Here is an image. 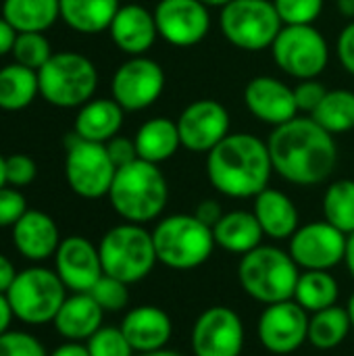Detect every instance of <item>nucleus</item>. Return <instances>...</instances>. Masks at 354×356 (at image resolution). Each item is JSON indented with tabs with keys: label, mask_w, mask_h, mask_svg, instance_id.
Masks as SVG:
<instances>
[{
	"label": "nucleus",
	"mask_w": 354,
	"mask_h": 356,
	"mask_svg": "<svg viewBox=\"0 0 354 356\" xmlns=\"http://www.w3.org/2000/svg\"><path fill=\"white\" fill-rule=\"evenodd\" d=\"M309 317L311 315L296 300H284L265 307L257 323L261 346L277 356L296 353L307 342Z\"/></svg>",
	"instance_id": "obj_15"
},
{
	"label": "nucleus",
	"mask_w": 354,
	"mask_h": 356,
	"mask_svg": "<svg viewBox=\"0 0 354 356\" xmlns=\"http://www.w3.org/2000/svg\"><path fill=\"white\" fill-rule=\"evenodd\" d=\"M104 275L125 282L127 286L146 280L159 263L152 232L138 223L111 227L98 242Z\"/></svg>",
	"instance_id": "obj_6"
},
{
	"label": "nucleus",
	"mask_w": 354,
	"mask_h": 356,
	"mask_svg": "<svg viewBox=\"0 0 354 356\" xmlns=\"http://www.w3.org/2000/svg\"><path fill=\"white\" fill-rule=\"evenodd\" d=\"M202 4H207L209 8H223V6H227L230 2H234V0H200Z\"/></svg>",
	"instance_id": "obj_53"
},
{
	"label": "nucleus",
	"mask_w": 354,
	"mask_h": 356,
	"mask_svg": "<svg viewBox=\"0 0 354 356\" xmlns=\"http://www.w3.org/2000/svg\"><path fill=\"white\" fill-rule=\"evenodd\" d=\"M90 356H136L121 327L102 325L90 340H86Z\"/></svg>",
	"instance_id": "obj_37"
},
{
	"label": "nucleus",
	"mask_w": 354,
	"mask_h": 356,
	"mask_svg": "<svg viewBox=\"0 0 354 356\" xmlns=\"http://www.w3.org/2000/svg\"><path fill=\"white\" fill-rule=\"evenodd\" d=\"M104 313H119L129 305V286L111 275H102L88 292Z\"/></svg>",
	"instance_id": "obj_36"
},
{
	"label": "nucleus",
	"mask_w": 354,
	"mask_h": 356,
	"mask_svg": "<svg viewBox=\"0 0 354 356\" xmlns=\"http://www.w3.org/2000/svg\"><path fill=\"white\" fill-rule=\"evenodd\" d=\"M346 244L348 236L323 219L300 225L288 242V252L303 271H332L344 263Z\"/></svg>",
	"instance_id": "obj_13"
},
{
	"label": "nucleus",
	"mask_w": 354,
	"mask_h": 356,
	"mask_svg": "<svg viewBox=\"0 0 354 356\" xmlns=\"http://www.w3.org/2000/svg\"><path fill=\"white\" fill-rule=\"evenodd\" d=\"M134 142H136L138 159L154 165L169 161L182 148L177 123L167 117H152L144 121L138 127Z\"/></svg>",
	"instance_id": "obj_27"
},
{
	"label": "nucleus",
	"mask_w": 354,
	"mask_h": 356,
	"mask_svg": "<svg viewBox=\"0 0 354 356\" xmlns=\"http://www.w3.org/2000/svg\"><path fill=\"white\" fill-rule=\"evenodd\" d=\"M182 146L194 154H209L221 140L230 136V113L213 98L190 102L177 117Z\"/></svg>",
	"instance_id": "obj_16"
},
{
	"label": "nucleus",
	"mask_w": 354,
	"mask_h": 356,
	"mask_svg": "<svg viewBox=\"0 0 354 356\" xmlns=\"http://www.w3.org/2000/svg\"><path fill=\"white\" fill-rule=\"evenodd\" d=\"M152 242L159 263L173 271L202 267L217 246L213 227L204 225L194 213H177L161 219L152 229Z\"/></svg>",
	"instance_id": "obj_5"
},
{
	"label": "nucleus",
	"mask_w": 354,
	"mask_h": 356,
	"mask_svg": "<svg viewBox=\"0 0 354 356\" xmlns=\"http://www.w3.org/2000/svg\"><path fill=\"white\" fill-rule=\"evenodd\" d=\"M344 263H346V267H348L351 275L354 277V234L348 236V244H346V259H344Z\"/></svg>",
	"instance_id": "obj_51"
},
{
	"label": "nucleus",
	"mask_w": 354,
	"mask_h": 356,
	"mask_svg": "<svg viewBox=\"0 0 354 356\" xmlns=\"http://www.w3.org/2000/svg\"><path fill=\"white\" fill-rule=\"evenodd\" d=\"M219 25L225 40L246 52L271 48L284 27L273 0H234L221 8Z\"/></svg>",
	"instance_id": "obj_9"
},
{
	"label": "nucleus",
	"mask_w": 354,
	"mask_h": 356,
	"mask_svg": "<svg viewBox=\"0 0 354 356\" xmlns=\"http://www.w3.org/2000/svg\"><path fill=\"white\" fill-rule=\"evenodd\" d=\"M215 244L232 254H248L263 244V229L252 211H230L223 213L219 223L213 227Z\"/></svg>",
	"instance_id": "obj_26"
},
{
	"label": "nucleus",
	"mask_w": 354,
	"mask_h": 356,
	"mask_svg": "<svg viewBox=\"0 0 354 356\" xmlns=\"http://www.w3.org/2000/svg\"><path fill=\"white\" fill-rule=\"evenodd\" d=\"M6 186V156L0 154V188Z\"/></svg>",
	"instance_id": "obj_54"
},
{
	"label": "nucleus",
	"mask_w": 354,
	"mask_h": 356,
	"mask_svg": "<svg viewBox=\"0 0 354 356\" xmlns=\"http://www.w3.org/2000/svg\"><path fill=\"white\" fill-rule=\"evenodd\" d=\"M252 213L263 234L271 240H290L300 227V215L294 200L275 188H265L255 196Z\"/></svg>",
	"instance_id": "obj_24"
},
{
	"label": "nucleus",
	"mask_w": 354,
	"mask_h": 356,
	"mask_svg": "<svg viewBox=\"0 0 354 356\" xmlns=\"http://www.w3.org/2000/svg\"><path fill=\"white\" fill-rule=\"evenodd\" d=\"M277 69L298 81L317 79L330 63V46L315 25H284L271 44Z\"/></svg>",
	"instance_id": "obj_10"
},
{
	"label": "nucleus",
	"mask_w": 354,
	"mask_h": 356,
	"mask_svg": "<svg viewBox=\"0 0 354 356\" xmlns=\"http://www.w3.org/2000/svg\"><path fill=\"white\" fill-rule=\"evenodd\" d=\"M106 150H108V156L111 161L115 163V167H125L129 163H134L138 159V150H136V142L129 140V138H123V136H115L113 140H108L106 144Z\"/></svg>",
	"instance_id": "obj_43"
},
{
	"label": "nucleus",
	"mask_w": 354,
	"mask_h": 356,
	"mask_svg": "<svg viewBox=\"0 0 354 356\" xmlns=\"http://www.w3.org/2000/svg\"><path fill=\"white\" fill-rule=\"evenodd\" d=\"M351 330H353V321L348 311L334 305L309 317L307 342L317 350H334L348 338Z\"/></svg>",
	"instance_id": "obj_31"
},
{
	"label": "nucleus",
	"mask_w": 354,
	"mask_h": 356,
	"mask_svg": "<svg viewBox=\"0 0 354 356\" xmlns=\"http://www.w3.org/2000/svg\"><path fill=\"white\" fill-rule=\"evenodd\" d=\"M17 277V269L6 254L0 252V294H6Z\"/></svg>",
	"instance_id": "obj_47"
},
{
	"label": "nucleus",
	"mask_w": 354,
	"mask_h": 356,
	"mask_svg": "<svg viewBox=\"0 0 354 356\" xmlns=\"http://www.w3.org/2000/svg\"><path fill=\"white\" fill-rule=\"evenodd\" d=\"M244 340V323L234 309L209 307L192 325L190 346L194 356H240Z\"/></svg>",
	"instance_id": "obj_14"
},
{
	"label": "nucleus",
	"mask_w": 354,
	"mask_h": 356,
	"mask_svg": "<svg viewBox=\"0 0 354 356\" xmlns=\"http://www.w3.org/2000/svg\"><path fill=\"white\" fill-rule=\"evenodd\" d=\"M325 94H328V88L319 79H303V81H298V86L294 88V98H296L298 113L311 115L319 106V102L325 98Z\"/></svg>",
	"instance_id": "obj_42"
},
{
	"label": "nucleus",
	"mask_w": 354,
	"mask_h": 356,
	"mask_svg": "<svg viewBox=\"0 0 354 356\" xmlns=\"http://www.w3.org/2000/svg\"><path fill=\"white\" fill-rule=\"evenodd\" d=\"M27 213V200L19 188H0V227H13Z\"/></svg>",
	"instance_id": "obj_41"
},
{
	"label": "nucleus",
	"mask_w": 354,
	"mask_h": 356,
	"mask_svg": "<svg viewBox=\"0 0 354 356\" xmlns=\"http://www.w3.org/2000/svg\"><path fill=\"white\" fill-rule=\"evenodd\" d=\"M165 69L156 60L148 58L146 54L129 56L113 75L111 98L117 100L125 113L144 111L161 98L165 92Z\"/></svg>",
	"instance_id": "obj_12"
},
{
	"label": "nucleus",
	"mask_w": 354,
	"mask_h": 356,
	"mask_svg": "<svg viewBox=\"0 0 354 356\" xmlns=\"http://www.w3.org/2000/svg\"><path fill=\"white\" fill-rule=\"evenodd\" d=\"M125 111L113 98H92L83 106H79L73 131L90 142L106 144L115 136H119L123 127Z\"/></svg>",
	"instance_id": "obj_25"
},
{
	"label": "nucleus",
	"mask_w": 354,
	"mask_h": 356,
	"mask_svg": "<svg viewBox=\"0 0 354 356\" xmlns=\"http://www.w3.org/2000/svg\"><path fill=\"white\" fill-rule=\"evenodd\" d=\"M119 0H61V19L77 33H100L111 27Z\"/></svg>",
	"instance_id": "obj_28"
},
{
	"label": "nucleus",
	"mask_w": 354,
	"mask_h": 356,
	"mask_svg": "<svg viewBox=\"0 0 354 356\" xmlns=\"http://www.w3.org/2000/svg\"><path fill=\"white\" fill-rule=\"evenodd\" d=\"M40 94L38 71L19 63L0 69V108L15 113L27 108Z\"/></svg>",
	"instance_id": "obj_30"
},
{
	"label": "nucleus",
	"mask_w": 354,
	"mask_h": 356,
	"mask_svg": "<svg viewBox=\"0 0 354 356\" xmlns=\"http://www.w3.org/2000/svg\"><path fill=\"white\" fill-rule=\"evenodd\" d=\"M244 104L255 119L280 127L298 117L294 88L271 75H257L244 88Z\"/></svg>",
	"instance_id": "obj_19"
},
{
	"label": "nucleus",
	"mask_w": 354,
	"mask_h": 356,
	"mask_svg": "<svg viewBox=\"0 0 354 356\" xmlns=\"http://www.w3.org/2000/svg\"><path fill=\"white\" fill-rule=\"evenodd\" d=\"M119 327L136 355L167 348L173 336V321L169 313L154 305H142L127 311Z\"/></svg>",
	"instance_id": "obj_20"
},
{
	"label": "nucleus",
	"mask_w": 354,
	"mask_h": 356,
	"mask_svg": "<svg viewBox=\"0 0 354 356\" xmlns=\"http://www.w3.org/2000/svg\"><path fill=\"white\" fill-rule=\"evenodd\" d=\"M48 356H90L86 342H65Z\"/></svg>",
	"instance_id": "obj_48"
},
{
	"label": "nucleus",
	"mask_w": 354,
	"mask_h": 356,
	"mask_svg": "<svg viewBox=\"0 0 354 356\" xmlns=\"http://www.w3.org/2000/svg\"><path fill=\"white\" fill-rule=\"evenodd\" d=\"M104 311L88 292H73L65 298L52 325L67 342H86L102 327Z\"/></svg>",
	"instance_id": "obj_23"
},
{
	"label": "nucleus",
	"mask_w": 354,
	"mask_h": 356,
	"mask_svg": "<svg viewBox=\"0 0 354 356\" xmlns=\"http://www.w3.org/2000/svg\"><path fill=\"white\" fill-rule=\"evenodd\" d=\"M298 277L300 267L294 263L288 250L277 246L261 244L244 254L238 263L240 288L246 292V296L265 307L292 300Z\"/></svg>",
	"instance_id": "obj_4"
},
{
	"label": "nucleus",
	"mask_w": 354,
	"mask_h": 356,
	"mask_svg": "<svg viewBox=\"0 0 354 356\" xmlns=\"http://www.w3.org/2000/svg\"><path fill=\"white\" fill-rule=\"evenodd\" d=\"M332 136L354 129V92L353 90H328L319 106L309 115Z\"/></svg>",
	"instance_id": "obj_33"
},
{
	"label": "nucleus",
	"mask_w": 354,
	"mask_h": 356,
	"mask_svg": "<svg viewBox=\"0 0 354 356\" xmlns=\"http://www.w3.org/2000/svg\"><path fill=\"white\" fill-rule=\"evenodd\" d=\"M136 356H186L177 350H171V348H161V350H154V353H144V355H136Z\"/></svg>",
	"instance_id": "obj_52"
},
{
	"label": "nucleus",
	"mask_w": 354,
	"mask_h": 356,
	"mask_svg": "<svg viewBox=\"0 0 354 356\" xmlns=\"http://www.w3.org/2000/svg\"><path fill=\"white\" fill-rule=\"evenodd\" d=\"M52 259L54 271L69 292H90L104 275L98 246L83 236L63 238Z\"/></svg>",
	"instance_id": "obj_18"
},
{
	"label": "nucleus",
	"mask_w": 354,
	"mask_h": 356,
	"mask_svg": "<svg viewBox=\"0 0 354 356\" xmlns=\"http://www.w3.org/2000/svg\"><path fill=\"white\" fill-rule=\"evenodd\" d=\"M10 229L17 252L31 263H40L54 257L61 244L56 221L48 213L38 209H27V213Z\"/></svg>",
	"instance_id": "obj_22"
},
{
	"label": "nucleus",
	"mask_w": 354,
	"mask_h": 356,
	"mask_svg": "<svg viewBox=\"0 0 354 356\" xmlns=\"http://www.w3.org/2000/svg\"><path fill=\"white\" fill-rule=\"evenodd\" d=\"M154 21L159 38L177 48H192L211 31L209 6L200 0H159Z\"/></svg>",
	"instance_id": "obj_17"
},
{
	"label": "nucleus",
	"mask_w": 354,
	"mask_h": 356,
	"mask_svg": "<svg viewBox=\"0 0 354 356\" xmlns=\"http://www.w3.org/2000/svg\"><path fill=\"white\" fill-rule=\"evenodd\" d=\"M40 96L56 108H79L98 88L96 65L79 52H54L38 71Z\"/></svg>",
	"instance_id": "obj_7"
},
{
	"label": "nucleus",
	"mask_w": 354,
	"mask_h": 356,
	"mask_svg": "<svg viewBox=\"0 0 354 356\" xmlns=\"http://www.w3.org/2000/svg\"><path fill=\"white\" fill-rule=\"evenodd\" d=\"M15 40H17V29L4 17H0V56H6L13 52Z\"/></svg>",
	"instance_id": "obj_46"
},
{
	"label": "nucleus",
	"mask_w": 354,
	"mask_h": 356,
	"mask_svg": "<svg viewBox=\"0 0 354 356\" xmlns=\"http://www.w3.org/2000/svg\"><path fill=\"white\" fill-rule=\"evenodd\" d=\"M338 2V10L344 19L354 21V0H336Z\"/></svg>",
	"instance_id": "obj_50"
},
{
	"label": "nucleus",
	"mask_w": 354,
	"mask_h": 356,
	"mask_svg": "<svg viewBox=\"0 0 354 356\" xmlns=\"http://www.w3.org/2000/svg\"><path fill=\"white\" fill-rule=\"evenodd\" d=\"M273 4L284 25H313L325 0H273Z\"/></svg>",
	"instance_id": "obj_38"
},
{
	"label": "nucleus",
	"mask_w": 354,
	"mask_h": 356,
	"mask_svg": "<svg viewBox=\"0 0 354 356\" xmlns=\"http://www.w3.org/2000/svg\"><path fill=\"white\" fill-rule=\"evenodd\" d=\"M273 173L267 142L252 134H230L207 154V177L227 198H255Z\"/></svg>",
	"instance_id": "obj_2"
},
{
	"label": "nucleus",
	"mask_w": 354,
	"mask_h": 356,
	"mask_svg": "<svg viewBox=\"0 0 354 356\" xmlns=\"http://www.w3.org/2000/svg\"><path fill=\"white\" fill-rule=\"evenodd\" d=\"M194 215H196L204 225L215 227V225L219 223V219L223 217V207H221L217 200L207 198V200H202V202H198V204H196Z\"/></svg>",
	"instance_id": "obj_45"
},
{
	"label": "nucleus",
	"mask_w": 354,
	"mask_h": 356,
	"mask_svg": "<svg viewBox=\"0 0 354 356\" xmlns=\"http://www.w3.org/2000/svg\"><path fill=\"white\" fill-rule=\"evenodd\" d=\"M17 33H44L61 19V0H4L2 15Z\"/></svg>",
	"instance_id": "obj_29"
},
{
	"label": "nucleus",
	"mask_w": 354,
	"mask_h": 356,
	"mask_svg": "<svg viewBox=\"0 0 354 356\" xmlns=\"http://www.w3.org/2000/svg\"><path fill=\"white\" fill-rule=\"evenodd\" d=\"M13 319H15V313L10 309V302H8L6 294H0V336L10 330Z\"/></svg>",
	"instance_id": "obj_49"
},
{
	"label": "nucleus",
	"mask_w": 354,
	"mask_h": 356,
	"mask_svg": "<svg viewBox=\"0 0 354 356\" xmlns=\"http://www.w3.org/2000/svg\"><path fill=\"white\" fill-rule=\"evenodd\" d=\"M267 146L273 171L292 186H319L338 165L336 138L311 117H296L273 127Z\"/></svg>",
	"instance_id": "obj_1"
},
{
	"label": "nucleus",
	"mask_w": 354,
	"mask_h": 356,
	"mask_svg": "<svg viewBox=\"0 0 354 356\" xmlns=\"http://www.w3.org/2000/svg\"><path fill=\"white\" fill-rule=\"evenodd\" d=\"M15 319L27 325L52 323L67 298V288L48 267H27L17 271L13 286L6 292Z\"/></svg>",
	"instance_id": "obj_8"
},
{
	"label": "nucleus",
	"mask_w": 354,
	"mask_h": 356,
	"mask_svg": "<svg viewBox=\"0 0 354 356\" xmlns=\"http://www.w3.org/2000/svg\"><path fill=\"white\" fill-rule=\"evenodd\" d=\"M346 311H348V315H351V321H353V330H354V292H353V296L348 298Z\"/></svg>",
	"instance_id": "obj_55"
},
{
	"label": "nucleus",
	"mask_w": 354,
	"mask_h": 356,
	"mask_svg": "<svg viewBox=\"0 0 354 356\" xmlns=\"http://www.w3.org/2000/svg\"><path fill=\"white\" fill-rule=\"evenodd\" d=\"M10 54H13L15 63L29 67L33 71H40L54 52H52L50 42L44 33L25 31V33H17V40H15Z\"/></svg>",
	"instance_id": "obj_35"
},
{
	"label": "nucleus",
	"mask_w": 354,
	"mask_h": 356,
	"mask_svg": "<svg viewBox=\"0 0 354 356\" xmlns=\"http://www.w3.org/2000/svg\"><path fill=\"white\" fill-rule=\"evenodd\" d=\"M108 31L113 44L129 56L146 54L159 38L154 13H150L142 4L119 6Z\"/></svg>",
	"instance_id": "obj_21"
},
{
	"label": "nucleus",
	"mask_w": 354,
	"mask_h": 356,
	"mask_svg": "<svg viewBox=\"0 0 354 356\" xmlns=\"http://www.w3.org/2000/svg\"><path fill=\"white\" fill-rule=\"evenodd\" d=\"M108 202L123 221L146 225L159 219L167 209V177L159 165L136 159L117 169L108 190Z\"/></svg>",
	"instance_id": "obj_3"
},
{
	"label": "nucleus",
	"mask_w": 354,
	"mask_h": 356,
	"mask_svg": "<svg viewBox=\"0 0 354 356\" xmlns=\"http://www.w3.org/2000/svg\"><path fill=\"white\" fill-rule=\"evenodd\" d=\"M65 177L73 194L86 200H98L108 196L117 167L108 156V150L100 142L79 138L75 131L65 140Z\"/></svg>",
	"instance_id": "obj_11"
},
{
	"label": "nucleus",
	"mask_w": 354,
	"mask_h": 356,
	"mask_svg": "<svg viewBox=\"0 0 354 356\" xmlns=\"http://www.w3.org/2000/svg\"><path fill=\"white\" fill-rule=\"evenodd\" d=\"M323 219L344 232L354 234V179H336L323 194Z\"/></svg>",
	"instance_id": "obj_34"
},
{
	"label": "nucleus",
	"mask_w": 354,
	"mask_h": 356,
	"mask_svg": "<svg viewBox=\"0 0 354 356\" xmlns=\"http://www.w3.org/2000/svg\"><path fill=\"white\" fill-rule=\"evenodd\" d=\"M336 52H338V60L342 65V69L354 77V21H351L338 35V44H336Z\"/></svg>",
	"instance_id": "obj_44"
},
{
	"label": "nucleus",
	"mask_w": 354,
	"mask_h": 356,
	"mask_svg": "<svg viewBox=\"0 0 354 356\" xmlns=\"http://www.w3.org/2000/svg\"><path fill=\"white\" fill-rule=\"evenodd\" d=\"M0 356H48V353L35 336L8 330L0 336Z\"/></svg>",
	"instance_id": "obj_39"
},
{
	"label": "nucleus",
	"mask_w": 354,
	"mask_h": 356,
	"mask_svg": "<svg viewBox=\"0 0 354 356\" xmlns=\"http://www.w3.org/2000/svg\"><path fill=\"white\" fill-rule=\"evenodd\" d=\"M340 286L332 271H303L296 284L294 298L309 315L338 305Z\"/></svg>",
	"instance_id": "obj_32"
},
{
	"label": "nucleus",
	"mask_w": 354,
	"mask_h": 356,
	"mask_svg": "<svg viewBox=\"0 0 354 356\" xmlns=\"http://www.w3.org/2000/svg\"><path fill=\"white\" fill-rule=\"evenodd\" d=\"M38 175V165L27 154H10L6 156V186L13 188H25L29 186Z\"/></svg>",
	"instance_id": "obj_40"
}]
</instances>
